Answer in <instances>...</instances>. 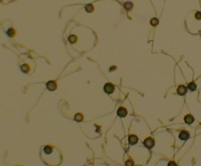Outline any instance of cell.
<instances>
[{"instance_id":"obj_9","label":"cell","mask_w":201,"mask_h":166,"mask_svg":"<svg viewBox=\"0 0 201 166\" xmlns=\"http://www.w3.org/2000/svg\"><path fill=\"white\" fill-rule=\"evenodd\" d=\"M188 89H189V90L193 92V91H195V90L197 89V84L194 82H191L188 84Z\"/></svg>"},{"instance_id":"obj_12","label":"cell","mask_w":201,"mask_h":166,"mask_svg":"<svg viewBox=\"0 0 201 166\" xmlns=\"http://www.w3.org/2000/svg\"><path fill=\"white\" fill-rule=\"evenodd\" d=\"M158 23H159V20H158L157 18H152V20H151V24L152 26H157Z\"/></svg>"},{"instance_id":"obj_14","label":"cell","mask_w":201,"mask_h":166,"mask_svg":"<svg viewBox=\"0 0 201 166\" xmlns=\"http://www.w3.org/2000/svg\"><path fill=\"white\" fill-rule=\"evenodd\" d=\"M83 115H82V114H77V115H75V119L76 121H81L83 120Z\"/></svg>"},{"instance_id":"obj_6","label":"cell","mask_w":201,"mask_h":166,"mask_svg":"<svg viewBox=\"0 0 201 166\" xmlns=\"http://www.w3.org/2000/svg\"><path fill=\"white\" fill-rule=\"evenodd\" d=\"M117 115L121 118H124L127 115V110L123 107L119 108L118 110H117Z\"/></svg>"},{"instance_id":"obj_18","label":"cell","mask_w":201,"mask_h":166,"mask_svg":"<svg viewBox=\"0 0 201 166\" xmlns=\"http://www.w3.org/2000/svg\"><path fill=\"white\" fill-rule=\"evenodd\" d=\"M126 166H134V162H132V160H127L126 162Z\"/></svg>"},{"instance_id":"obj_15","label":"cell","mask_w":201,"mask_h":166,"mask_svg":"<svg viewBox=\"0 0 201 166\" xmlns=\"http://www.w3.org/2000/svg\"><path fill=\"white\" fill-rule=\"evenodd\" d=\"M21 68V70H22L23 72H25V73L28 72L29 69V66L27 65V64H24V65H23Z\"/></svg>"},{"instance_id":"obj_7","label":"cell","mask_w":201,"mask_h":166,"mask_svg":"<svg viewBox=\"0 0 201 166\" xmlns=\"http://www.w3.org/2000/svg\"><path fill=\"white\" fill-rule=\"evenodd\" d=\"M194 121H195L194 117L191 114H188L184 117V121L188 125H190L191 123H193Z\"/></svg>"},{"instance_id":"obj_10","label":"cell","mask_w":201,"mask_h":166,"mask_svg":"<svg viewBox=\"0 0 201 166\" xmlns=\"http://www.w3.org/2000/svg\"><path fill=\"white\" fill-rule=\"evenodd\" d=\"M124 7H125V8L126 9V10H130L132 8V7H133V4L131 2H126L125 3Z\"/></svg>"},{"instance_id":"obj_19","label":"cell","mask_w":201,"mask_h":166,"mask_svg":"<svg viewBox=\"0 0 201 166\" xmlns=\"http://www.w3.org/2000/svg\"><path fill=\"white\" fill-rule=\"evenodd\" d=\"M195 18L197 20H201V12H197L195 14Z\"/></svg>"},{"instance_id":"obj_17","label":"cell","mask_w":201,"mask_h":166,"mask_svg":"<svg viewBox=\"0 0 201 166\" xmlns=\"http://www.w3.org/2000/svg\"><path fill=\"white\" fill-rule=\"evenodd\" d=\"M7 34L9 35L10 36H13L15 34V32H14V30L13 29H10L7 32Z\"/></svg>"},{"instance_id":"obj_2","label":"cell","mask_w":201,"mask_h":166,"mask_svg":"<svg viewBox=\"0 0 201 166\" xmlns=\"http://www.w3.org/2000/svg\"><path fill=\"white\" fill-rule=\"evenodd\" d=\"M104 91L108 94H111L114 91V86L111 83H106L104 86Z\"/></svg>"},{"instance_id":"obj_4","label":"cell","mask_w":201,"mask_h":166,"mask_svg":"<svg viewBox=\"0 0 201 166\" xmlns=\"http://www.w3.org/2000/svg\"><path fill=\"white\" fill-rule=\"evenodd\" d=\"M47 88L50 91H54L57 88V84L54 81H49L46 84Z\"/></svg>"},{"instance_id":"obj_8","label":"cell","mask_w":201,"mask_h":166,"mask_svg":"<svg viewBox=\"0 0 201 166\" xmlns=\"http://www.w3.org/2000/svg\"><path fill=\"white\" fill-rule=\"evenodd\" d=\"M138 138L135 135H130L129 136V142L131 145H134L138 142Z\"/></svg>"},{"instance_id":"obj_11","label":"cell","mask_w":201,"mask_h":166,"mask_svg":"<svg viewBox=\"0 0 201 166\" xmlns=\"http://www.w3.org/2000/svg\"><path fill=\"white\" fill-rule=\"evenodd\" d=\"M69 41L71 43H74L77 41V37L75 35H71L69 37Z\"/></svg>"},{"instance_id":"obj_13","label":"cell","mask_w":201,"mask_h":166,"mask_svg":"<svg viewBox=\"0 0 201 166\" xmlns=\"http://www.w3.org/2000/svg\"><path fill=\"white\" fill-rule=\"evenodd\" d=\"M85 9H86V10L87 11V12H88V13H91V12H92L93 10V7L92 6V5H86L85 7Z\"/></svg>"},{"instance_id":"obj_5","label":"cell","mask_w":201,"mask_h":166,"mask_svg":"<svg viewBox=\"0 0 201 166\" xmlns=\"http://www.w3.org/2000/svg\"><path fill=\"white\" fill-rule=\"evenodd\" d=\"M177 92L180 95H184L187 93V88L184 85L179 86L177 89Z\"/></svg>"},{"instance_id":"obj_1","label":"cell","mask_w":201,"mask_h":166,"mask_svg":"<svg viewBox=\"0 0 201 166\" xmlns=\"http://www.w3.org/2000/svg\"><path fill=\"white\" fill-rule=\"evenodd\" d=\"M145 146L148 149H151L155 146V141L152 138H147L143 141Z\"/></svg>"},{"instance_id":"obj_20","label":"cell","mask_w":201,"mask_h":166,"mask_svg":"<svg viewBox=\"0 0 201 166\" xmlns=\"http://www.w3.org/2000/svg\"><path fill=\"white\" fill-rule=\"evenodd\" d=\"M168 166H177V165H176V164L175 162L171 161L169 162Z\"/></svg>"},{"instance_id":"obj_16","label":"cell","mask_w":201,"mask_h":166,"mask_svg":"<svg viewBox=\"0 0 201 166\" xmlns=\"http://www.w3.org/2000/svg\"><path fill=\"white\" fill-rule=\"evenodd\" d=\"M44 151L46 152V153L47 154H49L51 153L52 151V148L49 146H46L45 148H44Z\"/></svg>"},{"instance_id":"obj_3","label":"cell","mask_w":201,"mask_h":166,"mask_svg":"<svg viewBox=\"0 0 201 166\" xmlns=\"http://www.w3.org/2000/svg\"><path fill=\"white\" fill-rule=\"evenodd\" d=\"M189 138V133L187 130H182L179 134V138L181 140L186 141Z\"/></svg>"}]
</instances>
